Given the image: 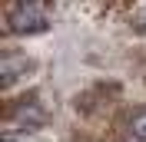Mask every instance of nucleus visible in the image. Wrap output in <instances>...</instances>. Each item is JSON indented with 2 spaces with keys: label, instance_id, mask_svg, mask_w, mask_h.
<instances>
[{
  "label": "nucleus",
  "instance_id": "f257e3e1",
  "mask_svg": "<svg viewBox=\"0 0 146 142\" xmlns=\"http://www.w3.org/2000/svg\"><path fill=\"white\" fill-rule=\"evenodd\" d=\"M7 27H10V33H43L50 27V17H46L40 0H20V3L10 7Z\"/></svg>",
  "mask_w": 146,
  "mask_h": 142
},
{
  "label": "nucleus",
  "instance_id": "f03ea898",
  "mask_svg": "<svg viewBox=\"0 0 146 142\" xmlns=\"http://www.w3.org/2000/svg\"><path fill=\"white\" fill-rule=\"evenodd\" d=\"M3 116H7V126L10 129H23V132H30V129H40V126L46 122V112L43 106L36 103V99H17V103H10V109H3Z\"/></svg>",
  "mask_w": 146,
  "mask_h": 142
},
{
  "label": "nucleus",
  "instance_id": "7ed1b4c3",
  "mask_svg": "<svg viewBox=\"0 0 146 142\" xmlns=\"http://www.w3.org/2000/svg\"><path fill=\"white\" fill-rule=\"evenodd\" d=\"M27 56L17 53V50H10V53H3V63H0V86L10 89L13 83L20 80V73H27Z\"/></svg>",
  "mask_w": 146,
  "mask_h": 142
},
{
  "label": "nucleus",
  "instance_id": "20e7f679",
  "mask_svg": "<svg viewBox=\"0 0 146 142\" xmlns=\"http://www.w3.org/2000/svg\"><path fill=\"white\" fill-rule=\"evenodd\" d=\"M129 132H133V139L146 142V106H139L136 112L129 116Z\"/></svg>",
  "mask_w": 146,
  "mask_h": 142
},
{
  "label": "nucleus",
  "instance_id": "39448f33",
  "mask_svg": "<svg viewBox=\"0 0 146 142\" xmlns=\"http://www.w3.org/2000/svg\"><path fill=\"white\" fill-rule=\"evenodd\" d=\"M136 30H139V33H146V3L139 7V13H136Z\"/></svg>",
  "mask_w": 146,
  "mask_h": 142
}]
</instances>
